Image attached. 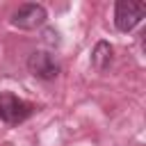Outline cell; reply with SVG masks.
Segmentation results:
<instances>
[{
  "mask_svg": "<svg viewBox=\"0 0 146 146\" xmlns=\"http://www.w3.org/2000/svg\"><path fill=\"white\" fill-rule=\"evenodd\" d=\"M146 16V2L137 0H119L114 5V25L119 32H130L135 30L141 18Z\"/></svg>",
  "mask_w": 146,
  "mask_h": 146,
  "instance_id": "cell-1",
  "label": "cell"
},
{
  "mask_svg": "<svg viewBox=\"0 0 146 146\" xmlns=\"http://www.w3.org/2000/svg\"><path fill=\"white\" fill-rule=\"evenodd\" d=\"M32 112H34V105H30L27 100H23L9 91L0 94V121L16 125V123H23L25 119H30Z\"/></svg>",
  "mask_w": 146,
  "mask_h": 146,
  "instance_id": "cell-2",
  "label": "cell"
},
{
  "mask_svg": "<svg viewBox=\"0 0 146 146\" xmlns=\"http://www.w3.org/2000/svg\"><path fill=\"white\" fill-rule=\"evenodd\" d=\"M46 18H48L46 7L30 2V5H21V7L14 11L11 25L18 27V30H36V27H41V25L46 23Z\"/></svg>",
  "mask_w": 146,
  "mask_h": 146,
  "instance_id": "cell-3",
  "label": "cell"
},
{
  "mask_svg": "<svg viewBox=\"0 0 146 146\" xmlns=\"http://www.w3.org/2000/svg\"><path fill=\"white\" fill-rule=\"evenodd\" d=\"M110 64H112V46L107 41H98L91 52V66L96 71H105Z\"/></svg>",
  "mask_w": 146,
  "mask_h": 146,
  "instance_id": "cell-5",
  "label": "cell"
},
{
  "mask_svg": "<svg viewBox=\"0 0 146 146\" xmlns=\"http://www.w3.org/2000/svg\"><path fill=\"white\" fill-rule=\"evenodd\" d=\"M27 68L34 78H41V80H55L59 75V64L46 50H34L27 57Z\"/></svg>",
  "mask_w": 146,
  "mask_h": 146,
  "instance_id": "cell-4",
  "label": "cell"
}]
</instances>
